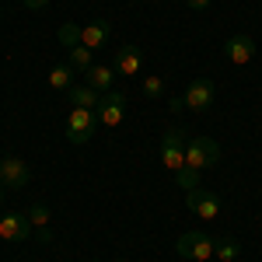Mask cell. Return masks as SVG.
Segmentation results:
<instances>
[{
	"label": "cell",
	"mask_w": 262,
	"mask_h": 262,
	"mask_svg": "<svg viewBox=\"0 0 262 262\" xmlns=\"http://www.w3.org/2000/svg\"><path fill=\"white\" fill-rule=\"evenodd\" d=\"M221 158V147L210 137H185V168H196V171H206L213 168Z\"/></svg>",
	"instance_id": "cell-1"
},
{
	"label": "cell",
	"mask_w": 262,
	"mask_h": 262,
	"mask_svg": "<svg viewBox=\"0 0 262 262\" xmlns=\"http://www.w3.org/2000/svg\"><path fill=\"white\" fill-rule=\"evenodd\" d=\"M213 238H206L203 231H185L179 234V242H175V252H179L182 259H192V262H206L213 259Z\"/></svg>",
	"instance_id": "cell-2"
},
{
	"label": "cell",
	"mask_w": 262,
	"mask_h": 262,
	"mask_svg": "<svg viewBox=\"0 0 262 262\" xmlns=\"http://www.w3.org/2000/svg\"><path fill=\"white\" fill-rule=\"evenodd\" d=\"M95 122H98V112L95 108H70V116H67V140L74 143V147H81V143L91 140V133H95Z\"/></svg>",
	"instance_id": "cell-3"
},
{
	"label": "cell",
	"mask_w": 262,
	"mask_h": 262,
	"mask_svg": "<svg viewBox=\"0 0 262 262\" xmlns=\"http://www.w3.org/2000/svg\"><path fill=\"white\" fill-rule=\"evenodd\" d=\"M161 161H164V168H168L171 175L185 164V129H164V137H161Z\"/></svg>",
	"instance_id": "cell-4"
},
{
	"label": "cell",
	"mask_w": 262,
	"mask_h": 262,
	"mask_svg": "<svg viewBox=\"0 0 262 262\" xmlns=\"http://www.w3.org/2000/svg\"><path fill=\"white\" fill-rule=\"evenodd\" d=\"M185 206H189L196 217H203V221H217V217H221V200H217V192H210V189H203V185H196V189L185 192Z\"/></svg>",
	"instance_id": "cell-5"
},
{
	"label": "cell",
	"mask_w": 262,
	"mask_h": 262,
	"mask_svg": "<svg viewBox=\"0 0 262 262\" xmlns=\"http://www.w3.org/2000/svg\"><path fill=\"white\" fill-rule=\"evenodd\" d=\"M122 116H126V95L122 91H105L98 101V126H105V129H116L122 122Z\"/></svg>",
	"instance_id": "cell-6"
},
{
	"label": "cell",
	"mask_w": 262,
	"mask_h": 262,
	"mask_svg": "<svg viewBox=\"0 0 262 262\" xmlns=\"http://www.w3.org/2000/svg\"><path fill=\"white\" fill-rule=\"evenodd\" d=\"M213 95H217L213 81H210V77H196V81H189L182 101H185V108H189V112H206V108L213 105Z\"/></svg>",
	"instance_id": "cell-7"
},
{
	"label": "cell",
	"mask_w": 262,
	"mask_h": 262,
	"mask_svg": "<svg viewBox=\"0 0 262 262\" xmlns=\"http://www.w3.org/2000/svg\"><path fill=\"white\" fill-rule=\"evenodd\" d=\"M255 39L252 35H231V39L224 42V60L234 63V67H248V63L255 60Z\"/></svg>",
	"instance_id": "cell-8"
},
{
	"label": "cell",
	"mask_w": 262,
	"mask_h": 262,
	"mask_svg": "<svg viewBox=\"0 0 262 262\" xmlns=\"http://www.w3.org/2000/svg\"><path fill=\"white\" fill-rule=\"evenodd\" d=\"M32 234H35V231H32L28 213L11 210V213H4V217H0V238H4V242H28Z\"/></svg>",
	"instance_id": "cell-9"
},
{
	"label": "cell",
	"mask_w": 262,
	"mask_h": 262,
	"mask_svg": "<svg viewBox=\"0 0 262 262\" xmlns=\"http://www.w3.org/2000/svg\"><path fill=\"white\" fill-rule=\"evenodd\" d=\"M0 182L4 189H25L32 182V168L21 158H0Z\"/></svg>",
	"instance_id": "cell-10"
},
{
	"label": "cell",
	"mask_w": 262,
	"mask_h": 262,
	"mask_svg": "<svg viewBox=\"0 0 262 262\" xmlns=\"http://www.w3.org/2000/svg\"><path fill=\"white\" fill-rule=\"evenodd\" d=\"M143 67V49L140 46H119L116 56H112V70L119 77H137Z\"/></svg>",
	"instance_id": "cell-11"
},
{
	"label": "cell",
	"mask_w": 262,
	"mask_h": 262,
	"mask_svg": "<svg viewBox=\"0 0 262 262\" xmlns=\"http://www.w3.org/2000/svg\"><path fill=\"white\" fill-rule=\"evenodd\" d=\"M108 39H112V21L98 18V21H91V25H81V46H88L91 53L101 49Z\"/></svg>",
	"instance_id": "cell-12"
},
{
	"label": "cell",
	"mask_w": 262,
	"mask_h": 262,
	"mask_svg": "<svg viewBox=\"0 0 262 262\" xmlns=\"http://www.w3.org/2000/svg\"><path fill=\"white\" fill-rule=\"evenodd\" d=\"M112 81H116V70H112V63H95V67L84 74V84H91L98 95L112 91Z\"/></svg>",
	"instance_id": "cell-13"
},
{
	"label": "cell",
	"mask_w": 262,
	"mask_h": 262,
	"mask_svg": "<svg viewBox=\"0 0 262 262\" xmlns=\"http://www.w3.org/2000/svg\"><path fill=\"white\" fill-rule=\"evenodd\" d=\"M28 221H32V231H35V234H39V242H53V231H49V221H53V217H49V206H46V203H35V206H28Z\"/></svg>",
	"instance_id": "cell-14"
},
{
	"label": "cell",
	"mask_w": 262,
	"mask_h": 262,
	"mask_svg": "<svg viewBox=\"0 0 262 262\" xmlns=\"http://www.w3.org/2000/svg\"><path fill=\"white\" fill-rule=\"evenodd\" d=\"M67 95H70V105H77V108H95V112H98L101 95L95 91V88H91V84H74Z\"/></svg>",
	"instance_id": "cell-15"
},
{
	"label": "cell",
	"mask_w": 262,
	"mask_h": 262,
	"mask_svg": "<svg viewBox=\"0 0 262 262\" xmlns=\"http://www.w3.org/2000/svg\"><path fill=\"white\" fill-rule=\"evenodd\" d=\"M74 74H77V70H74L70 63H56V67L49 70V88H53V91H70V88H74Z\"/></svg>",
	"instance_id": "cell-16"
},
{
	"label": "cell",
	"mask_w": 262,
	"mask_h": 262,
	"mask_svg": "<svg viewBox=\"0 0 262 262\" xmlns=\"http://www.w3.org/2000/svg\"><path fill=\"white\" fill-rule=\"evenodd\" d=\"M67 63H70L77 74H88V70L95 67V53H91L88 46H70V49H67Z\"/></svg>",
	"instance_id": "cell-17"
},
{
	"label": "cell",
	"mask_w": 262,
	"mask_h": 262,
	"mask_svg": "<svg viewBox=\"0 0 262 262\" xmlns=\"http://www.w3.org/2000/svg\"><path fill=\"white\" fill-rule=\"evenodd\" d=\"M238 255H242V245L234 242V238H224V242L213 245V259L217 262H234Z\"/></svg>",
	"instance_id": "cell-18"
},
{
	"label": "cell",
	"mask_w": 262,
	"mask_h": 262,
	"mask_svg": "<svg viewBox=\"0 0 262 262\" xmlns=\"http://www.w3.org/2000/svg\"><path fill=\"white\" fill-rule=\"evenodd\" d=\"M200 175H203V171H196V168H185V164H182L179 171H175V185L189 192V189H196V185H200Z\"/></svg>",
	"instance_id": "cell-19"
},
{
	"label": "cell",
	"mask_w": 262,
	"mask_h": 262,
	"mask_svg": "<svg viewBox=\"0 0 262 262\" xmlns=\"http://www.w3.org/2000/svg\"><path fill=\"white\" fill-rule=\"evenodd\" d=\"M56 39L70 49V46H81V25H74V21H67V25H60V32H56Z\"/></svg>",
	"instance_id": "cell-20"
},
{
	"label": "cell",
	"mask_w": 262,
	"mask_h": 262,
	"mask_svg": "<svg viewBox=\"0 0 262 262\" xmlns=\"http://www.w3.org/2000/svg\"><path fill=\"white\" fill-rule=\"evenodd\" d=\"M143 95H147V98H161L164 95V77H143Z\"/></svg>",
	"instance_id": "cell-21"
},
{
	"label": "cell",
	"mask_w": 262,
	"mask_h": 262,
	"mask_svg": "<svg viewBox=\"0 0 262 262\" xmlns=\"http://www.w3.org/2000/svg\"><path fill=\"white\" fill-rule=\"evenodd\" d=\"M28 11H42V7H49V0H21Z\"/></svg>",
	"instance_id": "cell-22"
},
{
	"label": "cell",
	"mask_w": 262,
	"mask_h": 262,
	"mask_svg": "<svg viewBox=\"0 0 262 262\" xmlns=\"http://www.w3.org/2000/svg\"><path fill=\"white\" fill-rule=\"evenodd\" d=\"M185 4H189V7H192V11H206V7H210V4H213V0H185Z\"/></svg>",
	"instance_id": "cell-23"
},
{
	"label": "cell",
	"mask_w": 262,
	"mask_h": 262,
	"mask_svg": "<svg viewBox=\"0 0 262 262\" xmlns=\"http://www.w3.org/2000/svg\"><path fill=\"white\" fill-rule=\"evenodd\" d=\"M168 108H171V112H182V108H185V101H182V98H171V101H168Z\"/></svg>",
	"instance_id": "cell-24"
},
{
	"label": "cell",
	"mask_w": 262,
	"mask_h": 262,
	"mask_svg": "<svg viewBox=\"0 0 262 262\" xmlns=\"http://www.w3.org/2000/svg\"><path fill=\"white\" fill-rule=\"evenodd\" d=\"M4 192H7V189H4V182H0V206H4Z\"/></svg>",
	"instance_id": "cell-25"
},
{
	"label": "cell",
	"mask_w": 262,
	"mask_h": 262,
	"mask_svg": "<svg viewBox=\"0 0 262 262\" xmlns=\"http://www.w3.org/2000/svg\"><path fill=\"white\" fill-rule=\"evenodd\" d=\"M119 262H122V259H119Z\"/></svg>",
	"instance_id": "cell-26"
}]
</instances>
